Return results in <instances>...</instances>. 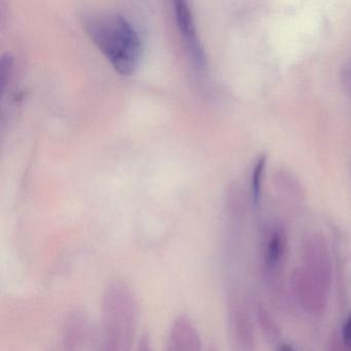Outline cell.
Segmentation results:
<instances>
[{
	"instance_id": "6da1fadb",
	"label": "cell",
	"mask_w": 351,
	"mask_h": 351,
	"mask_svg": "<svg viewBox=\"0 0 351 351\" xmlns=\"http://www.w3.org/2000/svg\"><path fill=\"white\" fill-rule=\"evenodd\" d=\"M85 28L95 46L122 75L136 71L143 57V43L128 19L117 13L88 18Z\"/></svg>"
},
{
	"instance_id": "7a4b0ae2",
	"label": "cell",
	"mask_w": 351,
	"mask_h": 351,
	"mask_svg": "<svg viewBox=\"0 0 351 351\" xmlns=\"http://www.w3.org/2000/svg\"><path fill=\"white\" fill-rule=\"evenodd\" d=\"M136 299L122 280L108 283L102 293L100 351H131L137 330Z\"/></svg>"
},
{
	"instance_id": "3957f363",
	"label": "cell",
	"mask_w": 351,
	"mask_h": 351,
	"mask_svg": "<svg viewBox=\"0 0 351 351\" xmlns=\"http://www.w3.org/2000/svg\"><path fill=\"white\" fill-rule=\"evenodd\" d=\"M228 319L235 350L254 351V326L243 299L234 289L230 291L228 297Z\"/></svg>"
},
{
	"instance_id": "277c9868",
	"label": "cell",
	"mask_w": 351,
	"mask_h": 351,
	"mask_svg": "<svg viewBox=\"0 0 351 351\" xmlns=\"http://www.w3.org/2000/svg\"><path fill=\"white\" fill-rule=\"evenodd\" d=\"M291 287L298 302L312 315H322L326 308V289L304 267L291 273Z\"/></svg>"
},
{
	"instance_id": "5b68a950",
	"label": "cell",
	"mask_w": 351,
	"mask_h": 351,
	"mask_svg": "<svg viewBox=\"0 0 351 351\" xmlns=\"http://www.w3.org/2000/svg\"><path fill=\"white\" fill-rule=\"evenodd\" d=\"M304 268L328 291L332 283V261L328 248L319 239L311 240L304 250Z\"/></svg>"
},
{
	"instance_id": "8992f818",
	"label": "cell",
	"mask_w": 351,
	"mask_h": 351,
	"mask_svg": "<svg viewBox=\"0 0 351 351\" xmlns=\"http://www.w3.org/2000/svg\"><path fill=\"white\" fill-rule=\"evenodd\" d=\"M165 351H203L200 334L189 316L182 314L172 322Z\"/></svg>"
},
{
	"instance_id": "52a82bcc",
	"label": "cell",
	"mask_w": 351,
	"mask_h": 351,
	"mask_svg": "<svg viewBox=\"0 0 351 351\" xmlns=\"http://www.w3.org/2000/svg\"><path fill=\"white\" fill-rule=\"evenodd\" d=\"M174 13L180 34L184 38L186 50L193 62L198 67H203L205 62L204 52L197 36L194 17L189 5L184 1L174 3Z\"/></svg>"
},
{
	"instance_id": "ba28073f",
	"label": "cell",
	"mask_w": 351,
	"mask_h": 351,
	"mask_svg": "<svg viewBox=\"0 0 351 351\" xmlns=\"http://www.w3.org/2000/svg\"><path fill=\"white\" fill-rule=\"evenodd\" d=\"M285 254V241L280 233L273 234L266 252L267 268L274 269L279 266Z\"/></svg>"
},
{
	"instance_id": "9c48e42d",
	"label": "cell",
	"mask_w": 351,
	"mask_h": 351,
	"mask_svg": "<svg viewBox=\"0 0 351 351\" xmlns=\"http://www.w3.org/2000/svg\"><path fill=\"white\" fill-rule=\"evenodd\" d=\"M266 156H262L256 162V167L252 173V195L254 202L258 203L261 197V189H262L263 176H264V170L266 167Z\"/></svg>"
},
{
	"instance_id": "30bf717a",
	"label": "cell",
	"mask_w": 351,
	"mask_h": 351,
	"mask_svg": "<svg viewBox=\"0 0 351 351\" xmlns=\"http://www.w3.org/2000/svg\"><path fill=\"white\" fill-rule=\"evenodd\" d=\"M258 322H260L263 330L266 332L267 336H269V338H274V337L278 336V326L273 322L272 318L269 315L268 312L265 310V308L258 307Z\"/></svg>"
},
{
	"instance_id": "8fae6325",
	"label": "cell",
	"mask_w": 351,
	"mask_h": 351,
	"mask_svg": "<svg viewBox=\"0 0 351 351\" xmlns=\"http://www.w3.org/2000/svg\"><path fill=\"white\" fill-rule=\"evenodd\" d=\"M341 339H342L344 344L351 350V315L349 316L344 328H343L342 338Z\"/></svg>"
},
{
	"instance_id": "7c38bea8",
	"label": "cell",
	"mask_w": 351,
	"mask_h": 351,
	"mask_svg": "<svg viewBox=\"0 0 351 351\" xmlns=\"http://www.w3.org/2000/svg\"><path fill=\"white\" fill-rule=\"evenodd\" d=\"M136 351H154L153 345H152V341L149 336L141 337L138 345H137Z\"/></svg>"
},
{
	"instance_id": "4fadbf2b",
	"label": "cell",
	"mask_w": 351,
	"mask_h": 351,
	"mask_svg": "<svg viewBox=\"0 0 351 351\" xmlns=\"http://www.w3.org/2000/svg\"><path fill=\"white\" fill-rule=\"evenodd\" d=\"M328 351H351L343 342L342 339H335L330 343Z\"/></svg>"
},
{
	"instance_id": "5bb4252c",
	"label": "cell",
	"mask_w": 351,
	"mask_h": 351,
	"mask_svg": "<svg viewBox=\"0 0 351 351\" xmlns=\"http://www.w3.org/2000/svg\"><path fill=\"white\" fill-rule=\"evenodd\" d=\"M279 351H295V350H293V347L291 346V345L285 344L280 347V349H279Z\"/></svg>"
},
{
	"instance_id": "9a60e30c",
	"label": "cell",
	"mask_w": 351,
	"mask_h": 351,
	"mask_svg": "<svg viewBox=\"0 0 351 351\" xmlns=\"http://www.w3.org/2000/svg\"><path fill=\"white\" fill-rule=\"evenodd\" d=\"M97 351H100L99 349H97Z\"/></svg>"
}]
</instances>
